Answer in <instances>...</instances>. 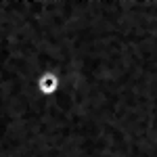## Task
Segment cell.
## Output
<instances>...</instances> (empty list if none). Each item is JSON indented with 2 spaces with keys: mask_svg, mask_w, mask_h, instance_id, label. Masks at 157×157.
<instances>
[{
  "mask_svg": "<svg viewBox=\"0 0 157 157\" xmlns=\"http://www.w3.org/2000/svg\"><path fill=\"white\" fill-rule=\"evenodd\" d=\"M59 88H61V78L55 71L46 69V71H42L40 75H38L36 90L42 94V97H55V94L59 92Z\"/></svg>",
  "mask_w": 157,
  "mask_h": 157,
  "instance_id": "6da1fadb",
  "label": "cell"
}]
</instances>
